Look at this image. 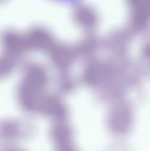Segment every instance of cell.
Masks as SVG:
<instances>
[{"mask_svg": "<svg viewBox=\"0 0 150 151\" xmlns=\"http://www.w3.org/2000/svg\"><path fill=\"white\" fill-rule=\"evenodd\" d=\"M60 1H66V2H71V1H76V0H60Z\"/></svg>", "mask_w": 150, "mask_h": 151, "instance_id": "cell-1", "label": "cell"}]
</instances>
